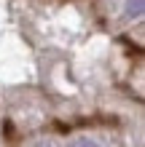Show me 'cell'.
<instances>
[{
  "label": "cell",
  "mask_w": 145,
  "mask_h": 147,
  "mask_svg": "<svg viewBox=\"0 0 145 147\" xmlns=\"http://www.w3.org/2000/svg\"><path fill=\"white\" fill-rule=\"evenodd\" d=\"M142 11H145V0H126V13L129 16H142Z\"/></svg>",
  "instance_id": "cell-1"
},
{
  "label": "cell",
  "mask_w": 145,
  "mask_h": 147,
  "mask_svg": "<svg viewBox=\"0 0 145 147\" xmlns=\"http://www.w3.org/2000/svg\"><path fill=\"white\" fill-rule=\"evenodd\" d=\"M67 147H99L94 139H86V136H81V139H73Z\"/></svg>",
  "instance_id": "cell-2"
},
{
  "label": "cell",
  "mask_w": 145,
  "mask_h": 147,
  "mask_svg": "<svg viewBox=\"0 0 145 147\" xmlns=\"http://www.w3.org/2000/svg\"><path fill=\"white\" fill-rule=\"evenodd\" d=\"M38 147H54V144H51V142H40Z\"/></svg>",
  "instance_id": "cell-3"
}]
</instances>
